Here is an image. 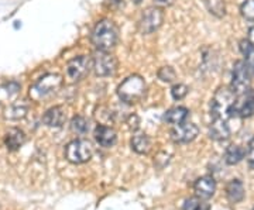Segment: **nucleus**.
I'll return each mask as SVG.
<instances>
[{
  "label": "nucleus",
  "instance_id": "1",
  "mask_svg": "<svg viewBox=\"0 0 254 210\" xmlns=\"http://www.w3.org/2000/svg\"><path fill=\"white\" fill-rule=\"evenodd\" d=\"M91 41L98 51L113 50L119 41L118 26L109 18L100 20L95 24V27L92 30Z\"/></svg>",
  "mask_w": 254,
  "mask_h": 210
},
{
  "label": "nucleus",
  "instance_id": "2",
  "mask_svg": "<svg viewBox=\"0 0 254 210\" xmlns=\"http://www.w3.org/2000/svg\"><path fill=\"white\" fill-rule=\"evenodd\" d=\"M147 93V83L140 75H130L119 85L118 96L120 101L133 105L140 102Z\"/></svg>",
  "mask_w": 254,
  "mask_h": 210
},
{
  "label": "nucleus",
  "instance_id": "3",
  "mask_svg": "<svg viewBox=\"0 0 254 210\" xmlns=\"http://www.w3.org/2000/svg\"><path fill=\"white\" fill-rule=\"evenodd\" d=\"M253 71L249 66V64L243 61H236L232 69V81H230V89L233 93L239 96H245L246 93L250 92L252 86V78H253Z\"/></svg>",
  "mask_w": 254,
  "mask_h": 210
},
{
  "label": "nucleus",
  "instance_id": "4",
  "mask_svg": "<svg viewBox=\"0 0 254 210\" xmlns=\"http://www.w3.org/2000/svg\"><path fill=\"white\" fill-rule=\"evenodd\" d=\"M61 85H63V76L60 73H46L30 86L28 93L33 101H43L58 91Z\"/></svg>",
  "mask_w": 254,
  "mask_h": 210
},
{
  "label": "nucleus",
  "instance_id": "5",
  "mask_svg": "<svg viewBox=\"0 0 254 210\" xmlns=\"http://www.w3.org/2000/svg\"><path fill=\"white\" fill-rule=\"evenodd\" d=\"M236 95L230 88H219L210 102V113L213 117L226 119L230 117V111L236 103Z\"/></svg>",
  "mask_w": 254,
  "mask_h": 210
},
{
  "label": "nucleus",
  "instance_id": "6",
  "mask_svg": "<svg viewBox=\"0 0 254 210\" xmlns=\"http://www.w3.org/2000/svg\"><path fill=\"white\" fill-rule=\"evenodd\" d=\"M93 156V147L85 138H78L68 143L65 147V159L75 165L88 162Z\"/></svg>",
  "mask_w": 254,
  "mask_h": 210
},
{
  "label": "nucleus",
  "instance_id": "7",
  "mask_svg": "<svg viewBox=\"0 0 254 210\" xmlns=\"http://www.w3.org/2000/svg\"><path fill=\"white\" fill-rule=\"evenodd\" d=\"M118 58L109 51H98L92 58V69L96 76H112L118 71Z\"/></svg>",
  "mask_w": 254,
  "mask_h": 210
},
{
  "label": "nucleus",
  "instance_id": "8",
  "mask_svg": "<svg viewBox=\"0 0 254 210\" xmlns=\"http://www.w3.org/2000/svg\"><path fill=\"white\" fill-rule=\"evenodd\" d=\"M164 13L160 7H148L144 10L141 17L138 20L137 28L141 34H153L158 28L163 26Z\"/></svg>",
  "mask_w": 254,
  "mask_h": 210
},
{
  "label": "nucleus",
  "instance_id": "9",
  "mask_svg": "<svg viewBox=\"0 0 254 210\" xmlns=\"http://www.w3.org/2000/svg\"><path fill=\"white\" fill-rule=\"evenodd\" d=\"M92 69V58L88 55H79L72 58L68 64H66V75L68 78L76 82L83 79L89 71Z\"/></svg>",
  "mask_w": 254,
  "mask_h": 210
},
{
  "label": "nucleus",
  "instance_id": "10",
  "mask_svg": "<svg viewBox=\"0 0 254 210\" xmlns=\"http://www.w3.org/2000/svg\"><path fill=\"white\" fill-rule=\"evenodd\" d=\"M199 134V128L195 123L184 121L181 124L174 126L171 130V140L177 144H187L193 141Z\"/></svg>",
  "mask_w": 254,
  "mask_h": 210
},
{
  "label": "nucleus",
  "instance_id": "11",
  "mask_svg": "<svg viewBox=\"0 0 254 210\" xmlns=\"http://www.w3.org/2000/svg\"><path fill=\"white\" fill-rule=\"evenodd\" d=\"M193 192L195 195L206 201V199H210L215 192H216V181L212 175H205V176H200L198 178L195 183H193Z\"/></svg>",
  "mask_w": 254,
  "mask_h": 210
},
{
  "label": "nucleus",
  "instance_id": "12",
  "mask_svg": "<svg viewBox=\"0 0 254 210\" xmlns=\"http://www.w3.org/2000/svg\"><path fill=\"white\" fill-rule=\"evenodd\" d=\"M209 137L215 141H225L230 137V128L226 123V119L213 117V121L209 126Z\"/></svg>",
  "mask_w": 254,
  "mask_h": 210
},
{
  "label": "nucleus",
  "instance_id": "13",
  "mask_svg": "<svg viewBox=\"0 0 254 210\" xmlns=\"http://www.w3.org/2000/svg\"><path fill=\"white\" fill-rule=\"evenodd\" d=\"M95 140L99 146L105 147V148H109L113 147L118 141V134L116 131L109 126H103L99 124L98 127L95 128Z\"/></svg>",
  "mask_w": 254,
  "mask_h": 210
},
{
  "label": "nucleus",
  "instance_id": "14",
  "mask_svg": "<svg viewBox=\"0 0 254 210\" xmlns=\"http://www.w3.org/2000/svg\"><path fill=\"white\" fill-rule=\"evenodd\" d=\"M65 120H66V114L61 106H54V107L48 109L43 116V123L48 127H63Z\"/></svg>",
  "mask_w": 254,
  "mask_h": 210
},
{
  "label": "nucleus",
  "instance_id": "15",
  "mask_svg": "<svg viewBox=\"0 0 254 210\" xmlns=\"http://www.w3.org/2000/svg\"><path fill=\"white\" fill-rule=\"evenodd\" d=\"M26 133L20 128H10L4 136V146L9 151H17L26 143Z\"/></svg>",
  "mask_w": 254,
  "mask_h": 210
},
{
  "label": "nucleus",
  "instance_id": "16",
  "mask_svg": "<svg viewBox=\"0 0 254 210\" xmlns=\"http://www.w3.org/2000/svg\"><path fill=\"white\" fill-rule=\"evenodd\" d=\"M246 196V189L243 182L240 179H233L226 185V198L227 201L233 205L240 203V202L245 199Z\"/></svg>",
  "mask_w": 254,
  "mask_h": 210
},
{
  "label": "nucleus",
  "instance_id": "17",
  "mask_svg": "<svg viewBox=\"0 0 254 210\" xmlns=\"http://www.w3.org/2000/svg\"><path fill=\"white\" fill-rule=\"evenodd\" d=\"M131 150L140 154V156H147L151 151V138L148 137L144 133H137L131 137L130 141Z\"/></svg>",
  "mask_w": 254,
  "mask_h": 210
},
{
  "label": "nucleus",
  "instance_id": "18",
  "mask_svg": "<svg viewBox=\"0 0 254 210\" xmlns=\"http://www.w3.org/2000/svg\"><path fill=\"white\" fill-rule=\"evenodd\" d=\"M190 117V110L184 106H177V107H171L170 110H167L164 113V121H167L168 124H181L184 121H187V119Z\"/></svg>",
  "mask_w": 254,
  "mask_h": 210
},
{
  "label": "nucleus",
  "instance_id": "19",
  "mask_svg": "<svg viewBox=\"0 0 254 210\" xmlns=\"http://www.w3.org/2000/svg\"><path fill=\"white\" fill-rule=\"evenodd\" d=\"M28 111V105L24 101H17L10 103L9 107L4 110V119L6 120H20L23 119Z\"/></svg>",
  "mask_w": 254,
  "mask_h": 210
},
{
  "label": "nucleus",
  "instance_id": "20",
  "mask_svg": "<svg viewBox=\"0 0 254 210\" xmlns=\"http://www.w3.org/2000/svg\"><path fill=\"white\" fill-rule=\"evenodd\" d=\"M20 89H21V85L16 81L1 83L0 85V105L3 102L10 103L13 99H16V96L20 93Z\"/></svg>",
  "mask_w": 254,
  "mask_h": 210
},
{
  "label": "nucleus",
  "instance_id": "21",
  "mask_svg": "<svg viewBox=\"0 0 254 210\" xmlns=\"http://www.w3.org/2000/svg\"><path fill=\"white\" fill-rule=\"evenodd\" d=\"M246 150L243 147L236 146V144H232V146H229L226 148V151H225V162L227 165H237L239 162H242L243 161V158L246 157Z\"/></svg>",
  "mask_w": 254,
  "mask_h": 210
},
{
  "label": "nucleus",
  "instance_id": "22",
  "mask_svg": "<svg viewBox=\"0 0 254 210\" xmlns=\"http://www.w3.org/2000/svg\"><path fill=\"white\" fill-rule=\"evenodd\" d=\"M71 128H72L73 133L83 136L89 131L91 124H89V120H86L83 116H75L71 120Z\"/></svg>",
  "mask_w": 254,
  "mask_h": 210
},
{
  "label": "nucleus",
  "instance_id": "23",
  "mask_svg": "<svg viewBox=\"0 0 254 210\" xmlns=\"http://www.w3.org/2000/svg\"><path fill=\"white\" fill-rule=\"evenodd\" d=\"M184 210H210V206H209L206 202H203L200 198H190L187 201L184 202V206H182Z\"/></svg>",
  "mask_w": 254,
  "mask_h": 210
},
{
  "label": "nucleus",
  "instance_id": "24",
  "mask_svg": "<svg viewBox=\"0 0 254 210\" xmlns=\"http://www.w3.org/2000/svg\"><path fill=\"white\" fill-rule=\"evenodd\" d=\"M205 4H206V7L212 14H215L218 17L225 16V3H223V0H205Z\"/></svg>",
  "mask_w": 254,
  "mask_h": 210
},
{
  "label": "nucleus",
  "instance_id": "25",
  "mask_svg": "<svg viewBox=\"0 0 254 210\" xmlns=\"http://www.w3.org/2000/svg\"><path fill=\"white\" fill-rule=\"evenodd\" d=\"M240 13L247 21H254V0H245L240 6Z\"/></svg>",
  "mask_w": 254,
  "mask_h": 210
},
{
  "label": "nucleus",
  "instance_id": "26",
  "mask_svg": "<svg viewBox=\"0 0 254 210\" xmlns=\"http://www.w3.org/2000/svg\"><path fill=\"white\" fill-rule=\"evenodd\" d=\"M157 75H158V78L163 82L167 83H171L177 79V72L174 71L173 66H163V68H160V71H158Z\"/></svg>",
  "mask_w": 254,
  "mask_h": 210
},
{
  "label": "nucleus",
  "instance_id": "27",
  "mask_svg": "<svg viewBox=\"0 0 254 210\" xmlns=\"http://www.w3.org/2000/svg\"><path fill=\"white\" fill-rule=\"evenodd\" d=\"M190 92V88L184 83H175L173 88H171V96H173L175 101H182Z\"/></svg>",
  "mask_w": 254,
  "mask_h": 210
},
{
  "label": "nucleus",
  "instance_id": "28",
  "mask_svg": "<svg viewBox=\"0 0 254 210\" xmlns=\"http://www.w3.org/2000/svg\"><path fill=\"white\" fill-rule=\"evenodd\" d=\"M247 162L250 165V168H253L254 169V137L250 140V143H249V148H247Z\"/></svg>",
  "mask_w": 254,
  "mask_h": 210
},
{
  "label": "nucleus",
  "instance_id": "29",
  "mask_svg": "<svg viewBox=\"0 0 254 210\" xmlns=\"http://www.w3.org/2000/svg\"><path fill=\"white\" fill-rule=\"evenodd\" d=\"M154 3L158 7H167V6H171L174 3V0H154Z\"/></svg>",
  "mask_w": 254,
  "mask_h": 210
},
{
  "label": "nucleus",
  "instance_id": "30",
  "mask_svg": "<svg viewBox=\"0 0 254 210\" xmlns=\"http://www.w3.org/2000/svg\"><path fill=\"white\" fill-rule=\"evenodd\" d=\"M247 40L252 43V46L254 47V27H252L249 30V34H247Z\"/></svg>",
  "mask_w": 254,
  "mask_h": 210
}]
</instances>
